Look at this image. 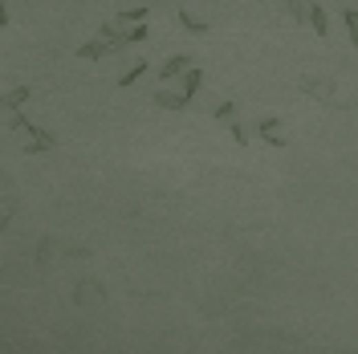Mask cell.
<instances>
[{
    "mask_svg": "<svg viewBox=\"0 0 358 354\" xmlns=\"http://www.w3.org/2000/svg\"><path fill=\"white\" fill-rule=\"evenodd\" d=\"M249 131L257 134L261 143H268V147H277V151H285V147H289V138L281 134V118H277V114H265V118H257V123H253Z\"/></svg>",
    "mask_w": 358,
    "mask_h": 354,
    "instance_id": "cell-1",
    "label": "cell"
},
{
    "mask_svg": "<svg viewBox=\"0 0 358 354\" xmlns=\"http://www.w3.org/2000/svg\"><path fill=\"white\" fill-rule=\"evenodd\" d=\"M57 143H61L57 134H49V131H41V127H37V131L29 134L25 151H29V155H45V151H57Z\"/></svg>",
    "mask_w": 358,
    "mask_h": 354,
    "instance_id": "cell-2",
    "label": "cell"
},
{
    "mask_svg": "<svg viewBox=\"0 0 358 354\" xmlns=\"http://www.w3.org/2000/svg\"><path fill=\"white\" fill-rule=\"evenodd\" d=\"M187 70H191V57H187V53H176V57H167V61L159 65V78L171 82V78H183Z\"/></svg>",
    "mask_w": 358,
    "mask_h": 354,
    "instance_id": "cell-3",
    "label": "cell"
},
{
    "mask_svg": "<svg viewBox=\"0 0 358 354\" xmlns=\"http://www.w3.org/2000/svg\"><path fill=\"white\" fill-rule=\"evenodd\" d=\"M151 102H155L159 110H187V106H191V98H187V94H176V90H159Z\"/></svg>",
    "mask_w": 358,
    "mask_h": 354,
    "instance_id": "cell-4",
    "label": "cell"
},
{
    "mask_svg": "<svg viewBox=\"0 0 358 354\" xmlns=\"http://www.w3.org/2000/svg\"><path fill=\"white\" fill-rule=\"evenodd\" d=\"M110 53H118L114 45L106 41V37H94V41L78 45V57H86V61H98V57H110Z\"/></svg>",
    "mask_w": 358,
    "mask_h": 354,
    "instance_id": "cell-5",
    "label": "cell"
},
{
    "mask_svg": "<svg viewBox=\"0 0 358 354\" xmlns=\"http://www.w3.org/2000/svg\"><path fill=\"white\" fill-rule=\"evenodd\" d=\"M310 25H313V33H317V37H326V33H330V17H326V4H317V0L310 4Z\"/></svg>",
    "mask_w": 358,
    "mask_h": 354,
    "instance_id": "cell-6",
    "label": "cell"
},
{
    "mask_svg": "<svg viewBox=\"0 0 358 354\" xmlns=\"http://www.w3.org/2000/svg\"><path fill=\"white\" fill-rule=\"evenodd\" d=\"M147 70H151V61H143V57H138V61H131V70H127V74L118 78V90H131L134 82H138V78L147 74Z\"/></svg>",
    "mask_w": 358,
    "mask_h": 354,
    "instance_id": "cell-7",
    "label": "cell"
},
{
    "mask_svg": "<svg viewBox=\"0 0 358 354\" xmlns=\"http://www.w3.org/2000/svg\"><path fill=\"white\" fill-rule=\"evenodd\" d=\"M200 90H204V70H200V65H191V70L183 74V94H187V98H196Z\"/></svg>",
    "mask_w": 358,
    "mask_h": 354,
    "instance_id": "cell-8",
    "label": "cell"
},
{
    "mask_svg": "<svg viewBox=\"0 0 358 354\" xmlns=\"http://www.w3.org/2000/svg\"><path fill=\"white\" fill-rule=\"evenodd\" d=\"M29 98H33V90H29V86H17V90H8V94H4V106H8V110H21Z\"/></svg>",
    "mask_w": 358,
    "mask_h": 354,
    "instance_id": "cell-9",
    "label": "cell"
},
{
    "mask_svg": "<svg viewBox=\"0 0 358 354\" xmlns=\"http://www.w3.org/2000/svg\"><path fill=\"white\" fill-rule=\"evenodd\" d=\"M143 21H147V8H123V12H118V25H123V29L143 25Z\"/></svg>",
    "mask_w": 358,
    "mask_h": 354,
    "instance_id": "cell-10",
    "label": "cell"
},
{
    "mask_svg": "<svg viewBox=\"0 0 358 354\" xmlns=\"http://www.w3.org/2000/svg\"><path fill=\"white\" fill-rule=\"evenodd\" d=\"M212 114H216V123H236V102L228 98V102H220V106H216Z\"/></svg>",
    "mask_w": 358,
    "mask_h": 354,
    "instance_id": "cell-11",
    "label": "cell"
},
{
    "mask_svg": "<svg viewBox=\"0 0 358 354\" xmlns=\"http://www.w3.org/2000/svg\"><path fill=\"white\" fill-rule=\"evenodd\" d=\"M179 25H183L187 33H208V21H196L191 12H179Z\"/></svg>",
    "mask_w": 358,
    "mask_h": 354,
    "instance_id": "cell-12",
    "label": "cell"
},
{
    "mask_svg": "<svg viewBox=\"0 0 358 354\" xmlns=\"http://www.w3.org/2000/svg\"><path fill=\"white\" fill-rule=\"evenodd\" d=\"M342 21H346V29H350V45L358 49V8H346Z\"/></svg>",
    "mask_w": 358,
    "mask_h": 354,
    "instance_id": "cell-13",
    "label": "cell"
},
{
    "mask_svg": "<svg viewBox=\"0 0 358 354\" xmlns=\"http://www.w3.org/2000/svg\"><path fill=\"white\" fill-rule=\"evenodd\" d=\"M8 127H12V131H25V134H33V131H37V127H33L29 118H21L17 110H12V118H8Z\"/></svg>",
    "mask_w": 358,
    "mask_h": 354,
    "instance_id": "cell-14",
    "label": "cell"
},
{
    "mask_svg": "<svg viewBox=\"0 0 358 354\" xmlns=\"http://www.w3.org/2000/svg\"><path fill=\"white\" fill-rule=\"evenodd\" d=\"M302 90H310V94H322V102L330 98V82H302Z\"/></svg>",
    "mask_w": 358,
    "mask_h": 354,
    "instance_id": "cell-15",
    "label": "cell"
},
{
    "mask_svg": "<svg viewBox=\"0 0 358 354\" xmlns=\"http://www.w3.org/2000/svg\"><path fill=\"white\" fill-rule=\"evenodd\" d=\"M228 131H232V138H236V143H240V147H244V143H249V127H240V123H228Z\"/></svg>",
    "mask_w": 358,
    "mask_h": 354,
    "instance_id": "cell-16",
    "label": "cell"
},
{
    "mask_svg": "<svg viewBox=\"0 0 358 354\" xmlns=\"http://www.w3.org/2000/svg\"><path fill=\"white\" fill-rule=\"evenodd\" d=\"M289 8H293V21H310V8H302V0H289Z\"/></svg>",
    "mask_w": 358,
    "mask_h": 354,
    "instance_id": "cell-17",
    "label": "cell"
}]
</instances>
